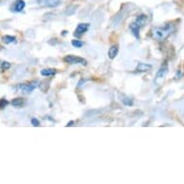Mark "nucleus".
Masks as SVG:
<instances>
[{
    "label": "nucleus",
    "instance_id": "6",
    "mask_svg": "<svg viewBox=\"0 0 184 184\" xmlns=\"http://www.w3.org/2000/svg\"><path fill=\"white\" fill-rule=\"evenodd\" d=\"M24 7H25V2L23 0H16V1L13 4V6L11 7V11L14 13H20V12L23 11Z\"/></svg>",
    "mask_w": 184,
    "mask_h": 184
},
{
    "label": "nucleus",
    "instance_id": "1",
    "mask_svg": "<svg viewBox=\"0 0 184 184\" xmlns=\"http://www.w3.org/2000/svg\"><path fill=\"white\" fill-rule=\"evenodd\" d=\"M173 31V27L172 24H167L164 27H155L152 30V37L156 41H164L166 38H168L172 32Z\"/></svg>",
    "mask_w": 184,
    "mask_h": 184
},
{
    "label": "nucleus",
    "instance_id": "17",
    "mask_svg": "<svg viewBox=\"0 0 184 184\" xmlns=\"http://www.w3.org/2000/svg\"><path fill=\"white\" fill-rule=\"evenodd\" d=\"M8 104H9V101H7L5 99H0V109H3V108H5Z\"/></svg>",
    "mask_w": 184,
    "mask_h": 184
},
{
    "label": "nucleus",
    "instance_id": "14",
    "mask_svg": "<svg viewBox=\"0 0 184 184\" xmlns=\"http://www.w3.org/2000/svg\"><path fill=\"white\" fill-rule=\"evenodd\" d=\"M56 73V69L54 68H43L41 71L42 76H53Z\"/></svg>",
    "mask_w": 184,
    "mask_h": 184
},
{
    "label": "nucleus",
    "instance_id": "15",
    "mask_svg": "<svg viewBox=\"0 0 184 184\" xmlns=\"http://www.w3.org/2000/svg\"><path fill=\"white\" fill-rule=\"evenodd\" d=\"M12 105L15 107H22L24 105V99L22 98H16L11 101Z\"/></svg>",
    "mask_w": 184,
    "mask_h": 184
},
{
    "label": "nucleus",
    "instance_id": "4",
    "mask_svg": "<svg viewBox=\"0 0 184 184\" xmlns=\"http://www.w3.org/2000/svg\"><path fill=\"white\" fill-rule=\"evenodd\" d=\"M38 85V82H32V83H28V84H23V85H20V90L23 92V94H30Z\"/></svg>",
    "mask_w": 184,
    "mask_h": 184
},
{
    "label": "nucleus",
    "instance_id": "9",
    "mask_svg": "<svg viewBox=\"0 0 184 184\" xmlns=\"http://www.w3.org/2000/svg\"><path fill=\"white\" fill-rule=\"evenodd\" d=\"M152 68L151 65L150 64H145V63H139L138 66H137V72H148L151 71Z\"/></svg>",
    "mask_w": 184,
    "mask_h": 184
},
{
    "label": "nucleus",
    "instance_id": "5",
    "mask_svg": "<svg viewBox=\"0 0 184 184\" xmlns=\"http://www.w3.org/2000/svg\"><path fill=\"white\" fill-rule=\"evenodd\" d=\"M90 27V24L89 23H79L77 25V27L75 29V33H74V36L77 37H80L81 35H83L84 33H86L88 31Z\"/></svg>",
    "mask_w": 184,
    "mask_h": 184
},
{
    "label": "nucleus",
    "instance_id": "3",
    "mask_svg": "<svg viewBox=\"0 0 184 184\" xmlns=\"http://www.w3.org/2000/svg\"><path fill=\"white\" fill-rule=\"evenodd\" d=\"M167 73H168V67H167V65H164L159 68V71L157 72L155 79H154V83L156 85H161L165 79L166 75H167Z\"/></svg>",
    "mask_w": 184,
    "mask_h": 184
},
{
    "label": "nucleus",
    "instance_id": "2",
    "mask_svg": "<svg viewBox=\"0 0 184 184\" xmlns=\"http://www.w3.org/2000/svg\"><path fill=\"white\" fill-rule=\"evenodd\" d=\"M64 61L68 64H72V65H82L86 66L87 65V61L82 58V57H77L74 55H68L64 58Z\"/></svg>",
    "mask_w": 184,
    "mask_h": 184
},
{
    "label": "nucleus",
    "instance_id": "16",
    "mask_svg": "<svg viewBox=\"0 0 184 184\" xmlns=\"http://www.w3.org/2000/svg\"><path fill=\"white\" fill-rule=\"evenodd\" d=\"M72 46L74 47H77V48H80V47H82L84 46V42L79 41V40H73L72 42Z\"/></svg>",
    "mask_w": 184,
    "mask_h": 184
},
{
    "label": "nucleus",
    "instance_id": "10",
    "mask_svg": "<svg viewBox=\"0 0 184 184\" xmlns=\"http://www.w3.org/2000/svg\"><path fill=\"white\" fill-rule=\"evenodd\" d=\"M118 52H119V46L118 45H115V46H112L109 50H108V56L110 59H114L116 58V56L118 55Z\"/></svg>",
    "mask_w": 184,
    "mask_h": 184
},
{
    "label": "nucleus",
    "instance_id": "19",
    "mask_svg": "<svg viewBox=\"0 0 184 184\" xmlns=\"http://www.w3.org/2000/svg\"><path fill=\"white\" fill-rule=\"evenodd\" d=\"M31 124H32L34 126H39V125H40V121H39V120H38V119L33 118V119L31 120Z\"/></svg>",
    "mask_w": 184,
    "mask_h": 184
},
{
    "label": "nucleus",
    "instance_id": "8",
    "mask_svg": "<svg viewBox=\"0 0 184 184\" xmlns=\"http://www.w3.org/2000/svg\"><path fill=\"white\" fill-rule=\"evenodd\" d=\"M129 27H130V30H131V32H132V34L134 35V37L137 39V40H139L140 39V26L137 24V23H135V22H132L130 25H129Z\"/></svg>",
    "mask_w": 184,
    "mask_h": 184
},
{
    "label": "nucleus",
    "instance_id": "20",
    "mask_svg": "<svg viewBox=\"0 0 184 184\" xmlns=\"http://www.w3.org/2000/svg\"><path fill=\"white\" fill-rule=\"evenodd\" d=\"M72 124H73V120H72V121H69V122H68V124L67 125V126H72V125H73Z\"/></svg>",
    "mask_w": 184,
    "mask_h": 184
},
{
    "label": "nucleus",
    "instance_id": "7",
    "mask_svg": "<svg viewBox=\"0 0 184 184\" xmlns=\"http://www.w3.org/2000/svg\"><path fill=\"white\" fill-rule=\"evenodd\" d=\"M42 3L43 6H46L49 8H55L61 4V0H42V1H38V3Z\"/></svg>",
    "mask_w": 184,
    "mask_h": 184
},
{
    "label": "nucleus",
    "instance_id": "13",
    "mask_svg": "<svg viewBox=\"0 0 184 184\" xmlns=\"http://www.w3.org/2000/svg\"><path fill=\"white\" fill-rule=\"evenodd\" d=\"M2 42L5 45H10V43H15L16 42V38L14 36H10V35H6V36L2 37Z\"/></svg>",
    "mask_w": 184,
    "mask_h": 184
},
{
    "label": "nucleus",
    "instance_id": "12",
    "mask_svg": "<svg viewBox=\"0 0 184 184\" xmlns=\"http://www.w3.org/2000/svg\"><path fill=\"white\" fill-rule=\"evenodd\" d=\"M147 16L146 15H140L137 16L135 23H137L140 27H142V26H144L147 23Z\"/></svg>",
    "mask_w": 184,
    "mask_h": 184
},
{
    "label": "nucleus",
    "instance_id": "18",
    "mask_svg": "<svg viewBox=\"0 0 184 184\" xmlns=\"http://www.w3.org/2000/svg\"><path fill=\"white\" fill-rule=\"evenodd\" d=\"M11 68V64L8 63V62H3L2 65H1V69L2 71H6V69L10 68Z\"/></svg>",
    "mask_w": 184,
    "mask_h": 184
},
{
    "label": "nucleus",
    "instance_id": "11",
    "mask_svg": "<svg viewBox=\"0 0 184 184\" xmlns=\"http://www.w3.org/2000/svg\"><path fill=\"white\" fill-rule=\"evenodd\" d=\"M119 98H120V100L121 101V103L126 105V106H132V105H133V100L131 99L129 96L120 94V95H119Z\"/></svg>",
    "mask_w": 184,
    "mask_h": 184
}]
</instances>
